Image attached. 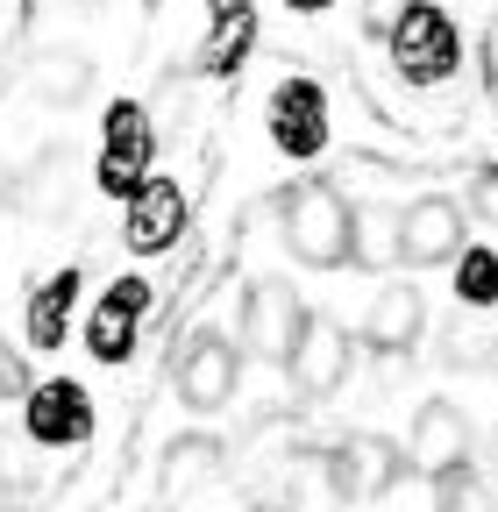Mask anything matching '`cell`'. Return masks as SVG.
I'll use <instances>...</instances> for the list:
<instances>
[{
    "mask_svg": "<svg viewBox=\"0 0 498 512\" xmlns=\"http://www.w3.org/2000/svg\"><path fill=\"white\" fill-rule=\"evenodd\" d=\"M79 8H93V0H79Z\"/></svg>",
    "mask_w": 498,
    "mask_h": 512,
    "instance_id": "obj_33",
    "label": "cell"
},
{
    "mask_svg": "<svg viewBox=\"0 0 498 512\" xmlns=\"http://www.w3.org/2000/svg\"><path fill=\"white\" fill-rule=\"evenodd\" d=\"M79 292H86V278L65 264V271H50L36 292H29V306H22V328H29V342L50 356L57 342L72 335V306H79Z\"/></svg>",
    "mask_w": 498,
    "mask_h": 512,
    "instance_id": "obj_18",
    "label": "cell"
},
{
    "mask_svg": "<svg viewBox=\"0 0 498 512\" xmlns=\"http://www.w3.org/2000/svg\"><path fill=\"white\" fill-rule=\"evenodd\" d=\"M477 214H484V228L498 235V171H491V178L477 185Z\"/></svg>",
    "mask_w": 498,
    "mask_h": 512,
    "instance_id": "obj_28",
    "label": "cell"
},
{
    "mask_svg": "<svg viewBox=\"0 0 498 512\" xmlns=\"http://www.w3.org/2000/svg\"><path fill=\"white\" fill-rule=\"evenodd\" d=\"M349 356H356V335L342 328L335 313H314V320H306V335H299V349H292V363H285L292 399H306V406L335 399L349 384Z\"/></svg>",
    "mask_w": 498,
    "mask_h": 512,
    "instance_id": "obj_6",
    "label": "cell"
},
{
    "mask_svg": "<svg viewBox=\"0 0 498 512\" xmlns=\"http://www.w3.org/2000/svg\"><path fill=\"white\" fill-rule=\"evenodd\" d=\"M22 434L36 448H79L93 434V399H86V384L72 377H43L29 384V399H22Z\"/></svg>",
    "mask_w": 498,
    "mask_h": 512,
    "instance_id": "obj_8",
    "label": "cell"
},
{
    "mask_svg": "<svg viewBox=\"0 0 498 512\" xmlns=\"http://www.w3.org/2000/svg\"><path fill=\"white\" fill-rule=\"evenodd\" d=\"M249 50H257V0H207V43H200L207 79H235Z\"/></svg>",
    "mask_w": 498,
    "mask_h": 512,
    "instance_id": "obj_16",
    "label": "cell"
},
{
    "mask_svg": "<svg viewBox=\"0 0 498 512\" xmlns=\"http://www.w3.org/2000/svg\"><path fill=\"white\" fill-rule=\"evenodd\" d=\"M342 470H335V448H292L285 470H278V512H342Z\"/></svg>",
    "mask_w": 498,
    "mask_h": 512,
    "instance_id": "obj_15",
    "label": "cell"
},
{
    "mask_svg": "<svg viewBox=\"0 0 498 512\" xmlns=\"http://www.w3.org/2000/svg\"><path fill=\"white\" fill-rule=\"evenodd\" d=\"M335 470H342V491L349 498H385L399 484V470H406V448L385 441L378 427H356V434L335 441Z\"/></svg>",
    "mask_w": 498,
    "mask_h": 512,
    "instance_id": "obj_14",
    "label": "cell"
},
{
    "mask_svg": "<svg viewBox=\"0 0 498 512\" xmlns=\"http://www.w3.org/2000/svg\"><path fill=\"white\" fill-rule=\"evenodd\" d=\"M214 477H228V448H221L214 434H178V441H164V456H157V491H164V498H185V491H200V484H214Z\"/></svg>",
    "mask_w": 498,
    "mask_h": 512,
    "instance_id": "obj_17",
    "label": "cell"
},
{
    "mask_svg": "<svg viewBox=\"0 0 498 512\" xmlns=\"http://www.w3.org/2000/svg\"><path fill=\"white\" fill-rule=\"evenodd\" d=\"M171 384H178V399L193 406V413H221V406L235 399V384H242V349H235V335L193 328V335L178 342Z\"/></svg>",
    "mask_w": 498,
    "mask_h": 512,
    "instance_id": "obj_4",
    "label": "cell"
},
{
    "mask_svg": "<svg viewBox=\"0 0 498 512\" xmlns=\"http://www.w3.org/2000/svg\"><path fill=\"white\" fill-rule=\"evenodd\" d=\"M477 57H484V86L498 93V15L484 22V50H477Z\"/></svg>",
    "mask_w": 498,
    "mask_h": 512,
    "instance_id": "obj_27",
    "label": "cell"
},
{
    "mask_svg": "<svg viewBox=\"0 0 498 512\" xmlns=\"http://www.w3.org/2000/svg\"><path fill=\"white\" fill-rule=\"evenodd\" d=\"M420 335H427V299H420V285L385 278L378 292H370V306H363V349L378 356V363H392V370H406V356L420 349Z\"/></svg>",
    "mask_w": 498,
    "mask_h": 512,
    "instance_id": "obj_7",
    "label": "cell"
},
{
    "mask_svg": "<svg viewBox=\"0 0 498 512\" xmlns=\"http://www.w3.org/2000/svg\"><path fill=\"white\" fill-rule=\"evenodd\" d=\"M442 363H449V370H484V363H498V313L456 306V313L442 320Z\"/></svg>",
    "mask_w": 498,
    "mask_h": 512,
    "instance_id": "obj_20",
    "label": "cell"
},
{
    "mask_svg": "<svg viewBox=\"0 0 498 512\" xmlns=\"http://www.w3.org/2000/svg\"><path fill=\"white\" fill-rule=\"evenodd\" d=\"M306 320H314V313H306V299L285 278H257L242 292V349L264 356V363H292Z\"/></svg>",
    "mask_w": 498,
    "mask_h": 512,
    "instance_id": "obj_5",
    "label": "cell"
},
{
    "mask_svg": "<svg viewBox=\"0 0 498 512\" xmlns=\"http://www.w3.org/2000/svg\"><path fill=\"white\" fill-rule=\"evenodd\" d=\"M463 249V207L449 192H427L399 214V264H456Z\"/></svg>",
    "mask_w": 498,
    "mask_h": 512,
    "instance_id": "obj_11",
    "label": "cell"
},
{
    "mask_svg": "<svg viewBox=\"0 0 498 512\" xmlns=\"http://www.w3.org/2000/svg\"><path fill=\"white\" fill-rule=\"evenodd\" d=\"M22 192H29V214H43V221H57L72 207V171H65V150H50V157H36V171L22 178Z\"/></svg>",
    "mask_w": 498,
    "mask_h": 512,
    "instance_id": "obj_21",
    "label": "cell"
},
{
    "mask_svg": "<svg viewBox=\"0 0 498 512\" xmlns=\"http://www.w3.org/2000/svg\"><path fill=\"white\" fill-rule=\"evenodd\" d=\"M143 313H150V285L143 278H114L100 292V306H86V349H93V363H129Z\"/></svg>",
    "mask_w": 498,
    "mask_h": 512,
    "instance_id": "obj_10",
    "label": "cell"
},
{
    "mask_svg": "<svg viewBox=\"0 0 498 512\" xmlns=\"http://www.w3.org/2000/svg\"><path fill=\"white\" fill-rule=\"evenodd\" d=\"M264 121H271V143L285 157H321L328 150V93H321V79H285L271 93Z\"/></svg>",
    "mask_w": 498,
    "mask_h": 512,
    "instance_id": "obj_12",
    "label": "cell"
},
{
    "mask_svg": "<svg viewBox=\"0 0 498 512\" xmlns=\"http://www.w3.org/2000/svg\"><path fill=\"white\" fill-rule=\"evenodd\" d=\"M15 192H22V178H15L8 164H0V207H15Z\"/></svg>",
    "mask_w": 498,
    "mask_h": 512,
    "instance_id": "obj_30",
    "label": "cell"
},
{
    "mask_svg": "<svg viewBox=\"0 0 498 512\" xmlns=\"http://www.w3.org/2000/svg\"><path fill=\"white\" fill-rule=\"evenodd\" d=\"M29 93H36L43 107H79V100L93 93V57H86V50H36Z\"/></svg>",
    "mask_w": 498,
    "mask_h": 512,
    "instance_id": "obj_19",
    "label": "cell"
},
{
    "mask_svg": "<svg viewBox=\"0 0 498 512\" xmlns=\"http://www.w3.org/2000/svg\"><path fill=\"white\" fill-rule=\"evenodd\" d=\"M434 498H442V512H498V491L470 470H449L442 484H434Z\"/></svg>",
    "mask_w": 498,
    "mask_h": 512,
    "instance_id": "obj_24",
    "label": "cell"
},
{
    "mask_svg": "<svg viewBox=\"0 0 498 512\" xmlns=\"http://www.w3.org/2000/svg\"><path fill=\"white\" fill-rule=\"evenodd\" d=\"M392 256H399V214L392 207H356V256H349V264L385 271Z\"/></svg>",
    "mask_w": 498,
    "mask_h": 512,
    "instance_id": "obj_22",
    "label": "cell"
},
{
    "mask_svg": "<svg viewBox=\"0 0 498 512\" xmlns=\"http://www.w3.org/2000/svg\"><path fill=\"white\" fill-rule=\"evenodd\" d=\"M285 8H292V15H328L335 0H285Z\"/></svg>",
    "mask_w": 498,
    "mask_h": 512,
    "instance_id": "obj_31",
    "label": "cell"
},
{
    "mask_svg": "<svg viewBox=\"0 0 498 512\" xmlns=\"http://www.w3.org/2000/svg\"><path fill=\"white\" fill-rule=\"evenodd\" d=\"M392 64L406 86H442L456 79L463 64V36L449 22V8H434V0H406L399 22H392Z\"/></svg>",
    "mask_w": 498,
    "mask_h": 512,
    "instance_id": "obj_3",
    "label": "cell"
},
{
    "mask_svg": "<svg viewBox=\"0 0 498 512\" xmlns=\"http://www.w3.org/2000/svg\"><path fill=\"white\" fill-rule=\"evenodd\" d=\"M399 8H406V0H363V15L378 22V29H385V22H399Z\"/></svg>",
    "mask_w": 498,
    "mask_h": 512,
    "instance_id": "obj_29",
    "label": "cell"
},
{
    "mask_svg": "<svg viewBox=\"0 0 498 512\" xmlns=\"http://www.w3.org/2000/svg\"><path fill=\"white\" fill-rule=\"evenodd\" d=\"M107 200H136V192L157 178V121L143 100H114L100 114V164H93Z\"/></svg>",
    "mask_w": 498,
    "mask_h": 512,
    "instance_id": "obj_2",
    "label": "cell"
},
{
    "mask_svg": "<svg viewBox=\"0 0 498 512\" xmlns=\"http://www.w3.org/2000/svg\"><path fill=\"white\" fill-rule=\"evenodd\" d=\"M0 399H29V363L0 342Z\"/></svg>",
    "mask_w": 498,
    "mask_h": 512,
    "instance_id": "obj_26",
    "label": "cell"
},
{
    "mask_svg": "<svg viewBox=\"0 0 498 512\" xmlns=\"http://www.w3.org/2000/svg\"><path fill=\"white\" fill-rule=\"evenodd\" d=\"M491 463H498V427H491Z\"/></svg>",
    "mask_w": 498,
    "mask_h": 512,
    "instance_id": "obj_32",
    "label": "cell"
},
{
    "mask_svg": "<svg viewBox=\"0 0 498 512\" xmlns=\"http://www.w3.org/2000/svg\"><path fill=\"white\" fill-rule=\"evenodd\" d=\"M449 278H456V306H498V249H463L456 264H449Z\"/></svg>",
    "mask_w": 498,
    "mask_h": 512,
    "instance_id": "obj_23",
    "label": "cell"
},
{
    "mask_svg": "<svg viewBox=\"0 0 498 512\" xmlns=\"http://www.w3.org/2000/svg\"><path fill=\"white\" fill-rule=\"evenodd\" d=\"M278 228H285V249L299 256V264H314V271H335V264H349V256H356V207L342 200L328 178L285 185Z\"/></svg>",
    "mask_w": 498,
    "mask_h": 512,
    "instance_id": "obj_1",
    "label": "cell"
},
{
    "mask_svg": "<svg viewBox=\"0 0 498 512\" xmlns=\"http://www.w3.org/2000/svg\"><path fill=\"white\" fill-rule=\"evenodd\" d=\"M164 512H249V505H242V484L235 477H214V484L185 491V498H164Z\"/></svg>",
    "mask_w": 498,
    "mask_h": 512,
    "instance_id": "obj_25",
    "label": "cell"
},
{
    "mask_svg": "<svg viewBox=\"0 0 498 512\" xmlns=\"http://www.w3.org/2000/svg\"><path fill=\"white\" fill-rule=\"evenodd\" d=\"M185 221H193V207H185V185H178V178H150L136 200H129L121 242H129V256H164V249H178Z\"/></svg>",
    "mask_w": 498,
    "mask_h": 512,
    "instance_id": "obj_13",
    "label": "cell"
},
{
    "mask_svg": "<svg viewBox=\"0 0 498 512\" xmlns=\"http://www.w3.org/2000/svg\"><path fill=\"white\" fill-rule=\"evenodd\" d=\"M406 463L420 477H434V484H442L449 470H470V420H463V406L427 399L413 413V434H406Z\"/></svg>",
    "mask_w": 498,
    "mask_h": 512,
    "instance_id": "obj_9",
    "label": "cell"
}]
</instances>
